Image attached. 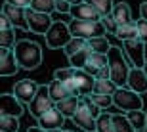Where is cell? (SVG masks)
Returning <instances> with one entry per match:
<instances>
[{
	"label": "cell",
	"instance_id": "cell-1",
	"mask_svg": "<svg viewBox=\"0 0 147 132\" xmlns=\"http://www.w3.org/2000/svg\"><path fill=\"white\" fill-rule=\"evenodd\" d=\"M13 54H16V60L19 63V67L25 69V71L38 69L40 63H42V48L34 40H27V39L17 40Z\"/></svg>",
	"mask_w": 147,
	"mask_h": 132
},
{
	"label": "cell",
	"instance_id": "cell-2",
	"mask_svg": "<svg viewBox=\"0 0 147 132\" xmlns=\"http://www.w3.org/2000/svg\"><path fill=\"white\" fill-rule=\"evenodd\" d=\"M107 60H109V69H111V81L119 88H124L128 84V75L132 71V67H130L132 63L126 58L124 50L119 48V46H111Z\"/></svg>",
	"mask_w": 147,
	"mask_h": 132
},
{
	"label": "cell",
	"instance_id": "cell-3",
	"mask_svg": "<svg viewBox=\"0 0 147 132\" xmlns=\"http://www.w3.org/2000/svg\"><path fill=\"white\" fill-rule=\"evenodd\" d=\"M99 117H101V109L90 100V96H84V98H80V105L76 109V115L71 121L75 123V127L82 128L84 132H94L98 128Z\"/></svg>",
	"mask_w": 147,
	"mask_h": 132
},
{
	"label": "cell",
	"instance_id": "cell-4",
	"mask_svg": "<svg viewBox=\"0 0 147 132\" xmlns=\"http://www.w3.org/2000/svg\"><path fill=\"white\" fill-rule=\"evenodd\" d=\"M69 29L71 35L76 39L92 40L96 37H105V27L101 21H80V19H71L69 21Z\"/></svg>",
	"mask_w": 147,
	"mask_h": 132
},
{
	"label": "cell",
	"instance_id": "cell-5",
	"mask_svg": "<svg viewBox=\"0 0 147 132\" xmlns=\"http://www.w3.org/2000/svg\"><path fill=\"white\" fill-rule=\"evenodd\" d=\"M113 102H115V107H119V109L124 111V113L143 109V98L138 92L130 90L128 86L119 88V90H117V94L113 96Z\"/></svg>",
	"mask_w": 147,
	"mask_h": 132
},
{
	"label": "cell",
	"instance_id": "cell-6",
	"mask_svg": "<svg viewBox=\"0 0 147 132\" xmlns=\"http://www.w3.org/2000/svg\"><path fill=\"white\" fill-rule=\"evenodd\" d=\"M71 40H73L71 29L63 21H54L52 29L46 33V46L50 50H59V48L63 50Z\"/></svg>",
	"mask_w": 147,
	"mask_h": 132
},
{
	"label": "cell",
	"instance_id": "cell-7",
	"mask_svg": "<svg viewBox=\"0 0 147 132\" xmlns=\"http://www.w3.org/2000/svg\"><path fill=\"white\" fill-rule=\"evenodd\" d=\"M75 69V67H73ZM69 90H71L73 96H92L94 94V86H96V79L92 75H88L84 69H75V75H73V83L65 84Z\"/></svg>",
	"mask_w": 147,
	"mask_h": 132
},
{
	"label": "cell",
	"instance_id": "cell-8",
	"mask_svg": "<svg viewBox=\"0 0 147 132\" xmlns=\"http://www.w3.org/2000/svg\"><path fill=\"white\" fill-rule=\"evenodd\" d=\"M27 107H29V113H31V115H33L36 121L44 115V113H48L50 109H54V107H55V102L50 98L48 84H40V90H38V94L34 96V100L27 105Z\"/></svg>",
	"mask_w": 147,
	"mask_h": 132
},
{
	"label": "cell",
	"instance_id": "cell-9",
	"mask_svg": "<svg viewBox=\"0 0 147 132\" xmlns=\"http://www.w3.org/2000/svg\"><path fill=\"white\" fill-rule=\"evenodd\" d=\"M122 50H124L126 58L130 60L132 67H138V69H143V67H145V63H147L145 42H142L140 39L126 40V42H122Z\"/></svg>",
	"mask_w": 147,
	"mask_h": 132
},
{
	"label": "cell",
	"instance_id": "cell-10",
	"mask_svg": "<svg viewBox=\"0 0 147 132\" xmlns=\"http://www.w3.org/2000/svg\"><path fill=\"white\" fill-rule=\"evenodd\" d=\"M27 23H29V31L46 37V33L54 25V19L48 14H40V12H34L33 8H27Z\"/></svg>",
	"mask_w": 147,
	"mask_h": 132
},
{
	"label": "cell",
	"instance_id": "cell-11",
	"mask_svg": "<svg viewBox=\"0 0 147 132\" xmlns=\"http://www.w3.org/2000/svg\"><path fill=\"white\" fill-rule=\"evenodd\" d=\"M40 90V84L36 81H31V79H23L19 83H16L13 86V94H16V98L21 102L23 105H29L31 102L34 100V96L38 94Z\"/></svg>",
	"mask_w": 147,
	"mask_h": 132
},
{
	"label": "cell",
	"instance_id": "cell-12",
	"mask_svg": "<svg viewBox=\"0 0 147 132\" xmlns=\"http://www.w3.org/2000/svg\"><path fill=\"white\" fill-rule=\"evenodd\" d=\"M2 16H6L11 21L13 29H21V31H29L27 23V8H19V6H11L4 2L2 6Z\"/></svg>",
	"mask_w": 147,
	"mask_h": 132
},
{
	"label": "cell",
	"instance_id": "cell-13",
	"mask_svg": "<svg viewBox=\"0 0 147 132\" xmlns=\"http://www.w3.org/2000/svg\"><path fill=\"white\" fill-rule=\"evenodd\" d=\"M25 113V107L16 94H2L0 96V117H19Z\"/></svg>",
	"mask_w": 147,
	"mask_h": 132
},
{
	"label": "cell",
	"instance_id": "cell-14",
	"mask_svg": "<svg viewBox=\"0 0 147 132\" xmlns=\"http://www.w3.org/2000/svg\"><path fill=\"white\" fill-rule=\"evenodd\" d=\"M21 67L16 60V54L11 48H0V77H11Z\"/></svg>",
	"mask_w": 147,
	"mask_h": 132
},
{
	"label": "cell",
	"instance_id": "cell-15",
	"mask_svg": "<svg viewBox=\"0 0 147 132\" xmlns=\"http://www.w3.org/2000/svg\"><path fill=\"white\" fill-rule=\"evenodd\" d=\"M69 16L73 19H80V21H101V16L98 14L96 8H92L86 2H76V4L71 6V14Z\"/></svg>",
	"mask_w": 147,
	"mask_h": 132
},
{
	"label": "cell",
	"instance_id": "cell-16",
	"mask_svg": "<svg viewBox=\"0 0 147 132\" xmlns=\"http://www.w3.org/2000/svg\"><path fill=\"white\" fill-rule=\"evenodd\" d=\"M63 123H65V117L61 113L57 107L54 109H50L48 113H44L40 119H38V127L44 128L46 132H52V130H59L63 127Z\"/></svg>",
	"mask_w": 147,
	"mask_h": 132
},
{
	"label": "cell",
	"instance_id": "cell-17",
	"mask_svg": "<svg viewBox=\"0 0 147 132\" xmlns=\"http://www.w3.org/2000/svg\"><path fill=\"white\" fill-rule=\"evenodd\" d=\"M126 86L138 92L140 96L147 92V73L143 69H138V67H132L130 75H128V84Z\"/></svg>",
	"mask_w": 147,
	"mask_h": 132
},
{
	"label": "cell",
	"instance_id": "cell-18",
	"mask_svg": "<svg viewBox=\"0 0 147 132\" xmlns=\"http://www.w3.org/2000/svg\"><path fill=\"white\" fill-rule=\"evenodd\" d=\"M105 65H109V60H107V56H105V54H96V52H92V56L88 58L86 65H84V71L96 79V77H98V73L101 71Z\"/></svg>",
	"mask_w": 147,
	"mask_h": 132
},
{
	"label": "cell",
	"instance_id": "cell-19",
	"mask_svg": "<svg viewBox=\"0 0 147 132\" xmlns=\"http://www.w3.org/2000/svg\"><path fill=\"white\" fill-rule=\"evenodd\" d=\"M111 16L115 17V21L119 23V25H130V23H136L134 17H132V8L128 6V2H117Z\"/></svg>",
	"mask_w": 147,
	"mask_h": 132
},
{
	"label": "cell",
	"instance_id": "cell-20",
	"mask_svg": "<svg viewBox=\"0 0 147 132\" xmlns=\"http://www.w3.org/2000/svg\"><path fill=\"white\" fill-rule=\"evenodd\" d=\"M48 90H50V98L54 100L55 104H59V102H63L65 98H71L73 96L71 90L61 83V81H55V79L52 83H48Z\"/></svg>",
	"mask_w": 147,
	"mask_h": 132
},
{
	"label": "cell",
	"instance_id": "cell-21",
	"mask_svg": "<svg viewBox=\"0 0 147 132\" xmlns=\"http://www.w3.org/2000/svg\"><path fill=\"white\" fill-rule=\"evenodd\" d=\"M78 105H80V96H71V98H65L63 102L55 104V107L63 113V117H65V119H73V117L76 115Z\"/></svg>",
	"mask_w": 147,
	"mask_h": 132
},
{
	"label": "cell",
	"instance_id": "cell-22",
	"mask_svg": "<svg viewBox=\"0 0 147 132\" xmlns=\"http://www.w3.org/2000/svg\"><path fill=\"white\" fill-rule=\"evenodd\" d=\"M126 117H128V121H130V125L136 130H145L147 128V115H145V111L140 109V111H130V113H124Z\"/></svg>",
	"mask_w": 147,
	"mask_h": 132
},
{
	"label": "cell",
	"instance_id": "cell-23",
	"mask_svg": "<svg viewBox=\"0 0 147 132\" xmlns=\"http://www.w3.org/2000/svg\"><path fill=\"white\" fill-rule=\"evenodd\" d=\"M82 2H86V4H90L92 8H96L101 17L111 16V14H113V8H115L113 0H82Z\"/></svg>",
	"mask_w": 147,
	"mask_h": 132
},
{
	"label": "cell",
	"instance_id": "cell-24",
	"mask_svg": "<svg viewBox=\"0 0 147 132\" xmlns=\"http://www.w3.org/2000/svg\"><path fill=\"white\" fill-rule=\"evenodd\" d=\"M88 48L92 50V52H96V54H109L111 50V42L107 40V37H96V39L88 40Z\"/></svg>",
	"mask_w": 147,
	"mask_h": 132
},
{
	"label": "cell",
	"instance_id": "cell-25",
	"mask_svg": "<svg viewBox=\"0 0 147 132\" xmlns=\"http://www.w3.org/2000/svg\"><path fill=\"white\" fill-rule=\"evenodd\" d=\"M115 37H117L119 40H122V42L138 39V27H136V23H130V25H119V31H117Z\"/></svg>",
	"mask_w": 147,
	"mask_h": 132
},
{
	"label": "cell",
	"instance_id": "cell-26",
	"mask_svg": "<svg viewBox=\"0 0 147 132\" xmlns=\"http://www.w3.org/2000/svg\"><path fill=\"white\" fill-rule=\"evenodd\" d=\"M86 48H88V40L73 37V40L67 44L65 48H63V52H65L67 58H73L75 54H78V52H82V50H86Z\"/></svg>",
	"mask_w": 147,
	"mask_h": 132
},
{
	"label": "cell",
	"instance_id": "cell-27",
	"mask_svg": "<svg viewBox=\"0 0 147 132\" xmlns=\"http://www.w3.org/2000/svg\"><path fill=\"white\" fill-rule=\"evenodd\" d=\"M119 90V86L113 83V81H96V86H94V94H105V96H115Z\"/></svg>",
	"mask_w": 147,
	"mask_h": 132
},
{
	"label": "cell",
	"instance_id": "cell-28",
	"mask_svg": "<svg viewBox=\"0 0 147 132\" xmlns=\"http://www.w3.org/2000/svg\"><path fill=\"white\" fill-rule=\"evenodd\" d=\"M113 123H115V132H136V128L128 121V117L122 115V113H115Z\"/></svg>",
	"mask_w": 147,
	"mask_h": 132
},
{
	"label": "cell",
	"instance_id": "cell-29",
	"mask_svg": "<svg viewBox=\"0 0 147 132\" xmlns=\"http://www.w3.org/2000/svg\"><path fill=\"white\" fill-rule=\"evenodd\" d=\"M29 8H33L34 12H40V14H52L55 12V0H33Z\"/></svg>",
	"mask_w": 147,
	"mask_h": 132
},
{
	"label": "cell",
	"instance_id": "cell-30",
	"mask_svg": "<svg viewBox=\"0 0 147 132\" xmlns=\"http://www.w3.org/2000/svg\"><path fill=\"white\" fill-rule=\"evenodd\" d=\"M90 56H92V50H90V48L82 50V52L75 54L73 58H69V65L75 67V69H84V65H86V61H88Z\"/></svg>",
	"mask_w": 147,
	"mask_h": 132
},
{
	"label": "cell",
	"instance_id": "cell-31",
	"mask_svg": "<svg viewBox=\"0 0 147 132\" xmlns=\"http://www.w3.org/2000/svg\"><path fill=\"white\" fill-rule=\"evenodd\" d=\"M96 132H115V123L111 113H101V117L98 119V128Z\"/></svg>",
	"mask_w": 147,
	"mask_h": 132
},
{
	"label": "cell",
	"instance_id": "cell-32",
	"mask_svg": "<svg viewBox=\"0 0 147 132\" xmlns=\"http://www.w3.org/2000/svg\"><path fill=\"white\" fill-rule=\"evenodd\" d=\"M0 132H19L17 117H0Z\"/></svg>",
	"mask_w": 147,
	"mask_h": 132
},
{
	"label": "cell",
	"instance_id": "cell-33",
	"mask_svg": "<svg viewBox=\"0 0 147 132\" xmlns=\"http://www.w3.org/2000/svg\"><path fill=\"white\" fill-rule=\"evenodd\" d=\"M16 33H13V29L11 31H0V48H16Z\"/></svg>",
	"mask_w": 147,
	"mask_h": 132
},
{
	"label": "cell",
	"instance_id": "cell-34",
	"mask_svg": "<svg viewBox=\"0 0 147 132\" xmlns=\"http://www.w3.org/2000/svg\"><path fill=\"white\" fill-rule=\"evenodd\" d=\"M90 100L98 105L99 109H109L111 105H115L113 96H105V94H92V96H90Z\"/></svg>",
	"mask_w": 147,
	"mask_h": 132
},
{
	"label": "cell",
	"instance_id": "cell-35",
	"mask_svg": "<svg viewBox=\"0 0 147 132\" xmlns=\"http://www.w3.org/2000/svg\"><path fill=\"white\" fill-rule=\"evenodd\" d=\"M101 23H103V27H105V31H107V33L117 35V31H119V23L115 21V17H113V16H105V17H101Z\"/></svg>",
	"mask_w": 147,
	"mask_h": 132
},
{
	"label": "cell",
	"instance_id": "cell-36",
	"mask_svg": "<svg viewBox=\"0 0 147 132\" xmlns=\"http://www.w3.org/2000/svg\"><path fill=\"white\" fill-rule=\"evenodd\" d=\"M136 27H138V39L147 44V21L145 19H138Z\"/></svg>",
	"mask_w": 147,
	"mask_h": 132
},
{
	"label": "cell",
	"instance_id": "cell-37",
	"mask_svg": "<svg viewBox=\"0 0 147 132\" xmlns=\"http://www.w3.org/2000/svg\"><path fill=\"white\" fill-rule=\"evenodd\" d=\"M71 2H67V0H55V12H59L63 16H69L71 14Z\"/></svg>",
	"mask_w": 147,
	"mask_h": 132
},
{
	"label": "cell",
	"instance_id": "cell-38",
	"mask_svg": "<svg viewBox=\"0 0 147 132\" xmlns=\"http://www.w3.org/2000/svg\"><path fill=\"white\" fill-rule=\"evenodd\" d=\"M111 79V69H109V65H105L101 71L98 73V77H96V81H109Z\"/></svg>",
	"mask_w": 147,
	"mask_h": 132
},
{
	"label": "cell",
	"instance_id": "cell-39",
	"mask_svg": "<svg viewBox=\"0 0 147 132\" xmlns=\"http://www.w3.org/2000/svg\"><path fill=\"white\" fill-rule=\"evenodd\" d=\"M11 29H13V25L10 19L6 16H0V31H11Z\"/></svg>",
	"mask_w": 147,
	"mask_h": 132
},
{
	"label": "cell",
	"instance_id": "cell-40",
	"mask_svg": "<svg viewBox=\"0 0 147 132\" xmlns=\"http://www.w3.org/2000/svg\"><path fill=\"white\" fill-rule=\"evenodd\" d=\"M6 2L11 6H19V8H29L33 0H6Z\"/></svg>",
	"mask_w": 147,
	"mask_h": 132
},
{
	"label": "cell",
	"instance_id": "cell-41",
	"mask_svg": "<svg viewBox=\"0 0 147 132\" xmlns=\"http://www.w3.org/2000/svg\"><path fill=\"white\" fill-rule=\"evenodd\" d=\"M140 16H142V19L147 21V2H142V4H140Z\"/></svg>",
	"mask_w": 147,
	"mask_h": 132
},
{
	"label": "cell",
	"instance_id": "cell-42",
	"mask_svg": "<svg viewBox=\"0 0 147 132\" xmlns=\"http://www.w3.org/2000/svg\"><path fill=\"white\" fill-rule=\"evenodd\" d=\"M27 132H46V130H44V128H40V127L36 125V127H29Z\"/></svg>",
	"mask_w": 147,
	"mask_h": 132
},
{
	"label": "cell",
	"instance_id": "cell-43",
	"mask_svg": "<svg viewBox=\"0 0 147 132\" xmlns=\"http://www.w3.org/2000/svg\"><path fill=\"white\" fill-rule=\"evenodd\" d=\"M52 132H73V130H63V128H59V130H52Z\"/></svg>",
	"mask_w": 147,
	"mask_h": 132
},
{
	"label": "cell",
	"instance_id": "cell-44",
	"mask_svg": "<svg viewBox=\"0 0 147 132\" xmlns=\"http://www.w3.org/2000/svg\"><path fill=\"white\" fill-rule=\"evenodd\" d=\"M67 2H71V4H76V2H80V0H67Z\"/></svg>",
	"mask_w": 147,
	"mask_h": 132
},
{
	"label": "cell",
	"instance_id": "cell-45",
	"mask_svg": "<svg viewBox=\"0 0 147 132\" xmlns=\"http://www.w3.org/2000/svg\"><path fill=\"white\" fill-rule=\"evenodd\" d=\"M143 71H145V73H147V63H145V67H143Z\"/></svg>",
	"mask_w": 147,
	"mask_h": 132
},
{
	"label": "cell",
	"instance_id": "cell-46",
	"mask_svg": "<svg viewBox=\"0 0 147 132\" xmlns=\"http://www.w3.org/2000/svg\"><path fill=\"white\" fill-rule=\"evenodd\" d=\"M143 132H147V128H145V130H143Z\"/></svg>",
	"mask_w": 147,
	"mask_h": 132
},
{
	"label": "cell",
	"instance_id": "cell-47",
	"mask_svg": "<svg viewBox=\"0 0 147 132\" xmlns=\"http://www.w3.org/2000/svg\"><path fill=\"white\" fill-rule=\"evenodd\" d=\"M94 132H96V130H94Z\"/></svg>",
	"mask_w": 147,
	"mask_h": 132
}]
</instances>
